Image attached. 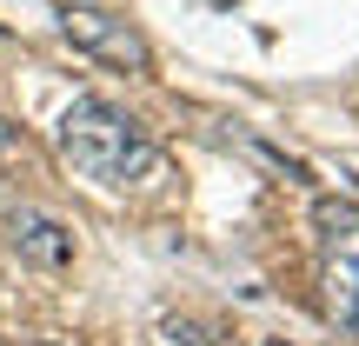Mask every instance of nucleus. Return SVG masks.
I'll return each instance as SVG.
<instances>
[{
	"label": "nucleus",
	"mask_w": 359,
	"mask_h": 346,
	"mask_svg": "<svg viewBox=\"0 0 359 346\" xmlns=\"http://www.w3.org/2000/svg\"><path fill=\"white\" fill-rule=\"evenodd\" d=\"M320 280H326V320L359 340V206L320 200Z\"/></svg>",
	"instance_id": "2"
},
{
	"label": "nucleus",
	"mask_w": 359,
	"mask_h": 346,
	"mask_svg": "<svg viewBox=\"0 0 359 346\" xmlns=\"http://www.w3.org/2000/svg\"><path fill=\"white\" fill-rule=\"evenodd\" d=\"M7 233H13V253L34 260V267H67V260H74V233L53 213H40V206H13Z\"/></svg>",
	"instance_id": "4"
},
{
	"label": "nucleus",
	"mask_w": 359,
	"mask_h": 346,
	"mask_svg": "<svg viewBox=\"0 0 359 346\" xmlns=\"http://www.w3.org/2000/svg\"><path fill=\"white\" fill-rule=\"evenodd\" d=\"M60 27H67V40H74L80 53H93V60L120 67V74H147V67H154V47L140 40V27L120 20L107 0H67Z\"/></svg>",
	"instance_id": "3"
},
{
	"label": "nucleus",
	"mask_w": 359,
	"mask_h": 346,
	"mask_svg": "<svg viewBox=\"0 0 359 346\" xmlns=\"http://www.w3.org/2000/svg\"><path fill=\"white\" fill-rule=\"evenodd\" d=\"M160 333H167V346H206V333H200L193 320H167Z\"/></svg>",
	"instance_id": "5"
},
{
	"label": "nucleus",
	"mask_w": 359,
	"mask_h": 346,
	"mask_svg": "<svg viewBox=\"0 0 359 346\" xmlns=\"http://www.w3.org/2000/svg\"><path fill=\"white\" fill-rule=\"evenodd\" d=\"M53 140H60L67 167L87 173V180H100V187H127V180L154 173V140H147V127L133 114H120L114 100H93V93L60 114Z\"/></svg>",
	"instance_id": "1"
},
{
	"label": "nucleus",
	"mask_w": 359,
	"mask_h": 346,
	"mask_svg": "<svg viewBox=\"0 0 359 346\" xmlns=\"http://www.w3.org/2000/svg\"><path fill=\"white\" fill-rule=\"evenodd\" d=\"M0 147H13V127H7V114H0Z\"/></svg>",
	"instance_id": "6"
},
{
	"label": "nucleus",
	"mask_w": 359,
	"mask_h": 346,
	"mask_svg": "<svg viewBox=\"0 0 359 346\" xmlns=\"http://www.w3.org/2000/svg\"><path fill=\"white\" fill-rule=\"evenodd\" d=\"M27 346H60V340H27Z\"/></svg>",
	"instance_id": "7"
},
{
	"label": "nucleus",
	"mask_w": 359,
	"mask_h": 346,
	"mask_svg": "<svg viewBox=\"0 0 359 346\" xmlns=\"http://www.w3.org/2000/svg\"><path fill=\"white\" fill-rule=\"evenodd\" d=\"M266 346H293V340H266Z\"/></svg>",
	"instance_id": "8"
}]
</instances>
